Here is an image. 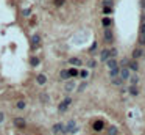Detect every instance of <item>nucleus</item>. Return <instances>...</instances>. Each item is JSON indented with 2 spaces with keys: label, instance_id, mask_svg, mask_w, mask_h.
<instances>
[{
  "label": "nucleus",
  "instance_id": "f257e3e1",
  "mask_svg": "<svg viewBox=\"0 0 145 135\" xmlns=\"http://www.w3.org/2000/svg\"><path fill=\"white\" fill-rule=\"evenodd\" d=\"M70 104H72V99H70V98H66V99H64L63 102L59 104V107H58L59 113H64V112H66L67 108H69V105H70Z\"/></svg>",
  "mask_w": 145,
  "mask_h": 135
},
{
  "label": "nucleus",
  "instance_id": "f03ea898",
  "mask_svg": "<svg viewBox=\"0 0 145 135\" xmlns=\"http://www.w3.org/2000/svg\"><path fill=\"white\" fill-rule=\"evenodd\" d=\"M31 49H37L39 47V44H41V35L39 33H34L33 36H31Z\"/></svg>",
  "mask_w": 145,
  "mask_h": 135
},
{
  "label": "nucleus",
  "instance_id": "7ed1b4c3",
  "mask_svg": "<svg viewBox=\"0 0 145 135\" xmlns=\"http://www.w3.org/2000/svg\"><path fill=\"white\" fill-rule=\"evenodd\" d=\"M13 124H14L16 127H19V129H24V127H27V121H25L24 118H20V116L14 118V120H13Z\"/></svg>",
  "mask_w": 145,
  "mask_h": 135
},
{
  "label": "nucleus",
  "instance_id": "20e7f679",
  "mask_svg": "<svg viewBox=\"0 0 145 135\" xmlns=\"http://www.w3.org/2000/svg\"><path fill=\"white\" fill-rule=\"evenodd\" d=\"M76 130V126H75V121H69L67 126L63 127V132L64 133H70V132H75Z\"/></svg>",
  "mask_w": 145,
  "mask_h": 135
},
{
  "label": "nucleus",
  "instance_id": "39448f33",
  "mask_svg": "<svg viewBox=\"0 0 145 135\" xmlns=\"http://www.w3.org/2000/svg\"><path fill=\"white\" fill-rule=\"evenodd\" d=\"M139 44L145 46V22H142L140 25V31H139Z\"/></svg>",
  "mask_w": 145,
  "mask_h": 135
},
{
  "label": "nucleus",
  "instance_id": "423d86ee",
  "mask_svg": "<svg viewBox=\"0 0 145 135\" xmlns=\"http://www.w3.org/2000/svg\"><path fill=\"white\" fill-rule=\"evenodd\" d=\"M103 36H105V41L106 43H112V39H114V35H112V31H111L109 27H105V33H103Z\"/></svg>",
  "mask_w": 145,
  "mask_h": 135
},
{
  "label": "nucleus",
  "instance_id": "0eeeda50",
  "mask_svg": "<svg viewBox=\"0 0 145 135\" xmlns=\"http://www.w3.org/2000/svg\"><path fill=\"white\" fill-rule=\"evenodd\" d=\"M119 75L122 77L123 80H127V79H130V71H128V68L127 66H123L122 69H120V72H119Z\"/></svg>",
  "mask_w": 145,
  "mask_h": 135
},
{
  "label": "nucleus",
  "instance_id": "6e6552de",
  "mask_svg": "<svg viewBox=\"0 0 145 135\" xmlns=\"http://www.w3.org/2000/svg\"><path fill=\"white\" fill-rule=\"evenodd\" d=\"M36 82H37L39 85H45V83H47V75H45V74H39V75L36 77Z\"/></svg>",
  "mask_w": 145,
  "mask_h": 135
},
{
  "label": "nucleus",
  "instance_id": "1a4fd4ad",
  "mask_svg": "<svg viewBox=\"0 0 145 135\" xmlns=\"http://www.w3.org/2000/svg\"><path fill=\"white\" fill-rule=\"evenodd\" d=\"M64 90H66L67 93L73 91V90H75V82H73V80H69V82H66V86H64Z\"/></svg>",
  "mask_w": 145,
  "mask_h": 135
},
{
  "label": "nucleus",
  "instance_id": "9d476101",
  "mask_svg": "<svg viewBox=\"0 0 145 135\" xmlns=\"http://www.w3.org/2000/svg\"><path fill=\"white\" fill-rule=\"evenodd\" d=\"M92 127H94V130H97V132H98V130H101L103 127H105V123L98 120V121H95V123L92 124Z\"/></svg>",
  "mask_w": 145,
  "mask_h": 135
},
{
  "label": "nucleus",
  "instance_id": "9b49d317",
  "mask_svg": "<svg viewBox=\"0 0 145 135\" xmlns=\"http://www.w3.org/2000/svg\"><path fill=\"white\" fill-rule=\"evenodd\" d=\"M63 127H64V126L61 124V123H56V124L52 127V132H53V133H59V132H63Z\"/></svg>",
  "mask_w": 145,
  "mask_h": 135
},
{
  "label": "nucleus",
  "instance_id": "f8f14e48",
  "mask_svg": "<svg viewBox=\"0 0 145 135\" xmlns=\"http://www.w3.org/2000/svg\"><path fill=\"white\" fill-rule=\"evenodd\" d=\"M108 58H109V50H108V49L101 50V53H100V60H101V61H106Z\"/></svg>",
  "mask_w": 145,
  "mask_h": 135
},
{
  "label": "nucleus",
  "instance_id": "ddd939ff",
  "mask_svg": "<svg viewBox=\"0 0 145 135\" xmlns=\"http://www.w3.org/2000/svg\"><path fill=\"white\" fill-rule=\"evenodd\" d=\"M69 63L72 66H81V60L76 58V57H72V58H69Z\"/></svg>",
  "mask_w": 145,
  "mask_h": 135
},
{
  "label": "nucleus",
  "instance_id": "4468645a",
  "mask_svg": "<svg viewBox=\"0 0 145 135\" xmlns=\"http://www.w3.org/2000/svg\"><path fill=\"white\" fill-rule=\"evenodd\" d=\"M106 65H108L109 69H112V68L117 66V61H115V58H108V60H106Z\"/></svg>",
  "mask_w": 145,
  "mask_h": 135
},
{
  "label": "nucleus",
  "instance_id": "2eb2a0df",
  "mask_svg": "<svg viewBox=\"0 0 145 135\" xmlns=\"http://www.w3.org/2000/svg\"><path fill=\"white\" fill-rule=\"evenodd\" d=\"M59 77H61V79H63V80H67V79H70V75H69V71H67V69H63V71L59 72Z\"/></svg>",
  "mask_w": 145,
  "mask_h": 135
},
{
  "label": "nucleus",
  "instance_id": "dca6fc26",
  "mask_svg": "<svg viewBox=\"0 0 145 135\" xmlns=\"http://www.w3.org/2000/svg\"><path fill=\"white\" fill-rule=\"evenodd\" d=\"M142 53H143V52H142V49H134V50H133V58H134V60L140 58Z\"/></svg>",
  "mask_w": 145,
  "mask_h": 135
},
{
  "label": "nucleus",
  "instance_id": "f3484780",
  "mask_svg": "<svg viewBox=\"0 0 145 135\" xmlns=\"http://www.w3.org/2000/svg\"><path fill=\"white\" fill-rule=\"evenodd\" d=\"M119 72H120V69H119V66H115V68H112V69H109V75H111V79H112V77H117V75H119Z\"/></svg>",
  "mask_w": 145,
  "mask_h": 135
},
{
  "label": "nucleus",
  "instance_id": "a211bd4d",
  "mask_svg": "<svg viewBox=\"0 0 145 135\" xmlns=\"http://www.w3.org/2000/svg\"><path fill=\"white\" fill-rule=\"evenodd\" d=\"M112 83H114V85H122V83H123V79H122L120 75H117V77H112Z\"/></svg>",
  "mask_w": 145,
  "mask_h": 135
},
{
  "label": "nucleus",
  "instance_id": "6ab92c4d",
  "mask_svg": "<svg viewBox=\"0 0 145 135\" xmlns=\"http://www.w3.org/2000/svg\"><path fill=\"white\" fill-rule=\"evenodd\" d=\"M101 25H103V27H111V19H109V17H103Z\"/></svg>",
  "mask_w": 145,
  "mask_h": 135
},
{
  "label": "nucleus",
  "instance_id": "aec40b11",
  "mask_svg": "<svg viewBox=\"0 0 145 135\" xmlns=\"http://www.w3.org/2000/svg\"><path fill=\"white\" fill-rule=\"evenodd\" d=\"M30 65L31 66H37L39 65V58H37V57H31V58H30Z\"/></svg>",
  "mask_w": 145,
  "mask_h": 135
},
{
  "label": "nucleus",
  "instance_id": "412c9836",
  "mask_svg": "<svg viewBox=\"0 0 145 135\" xmlns=\"http://www.w3.org/2000/svg\"><path fill=\"white\" fill-rule=\"evenodd\" d=\"M128 66H130L133 71H137V69H139V65H137V61H130V63H128Z\"/></svg>",
  "mask_w": 145,
  "mask_h": 135
},
{
  "label": "nucleus",
  "instance_id": "4be33fe9",
  "mask_svg": "<svg viewBox=\"0 0 145 135\" xmlns=\"http://www.w3.org/2000/svg\"><path fill=\"white\" fill-rule=\"evenodd\" d=\"M53 3H55V6H63L64 3H66V0H53Z\"/></svg>",
  "mask_w": 145,
  "mask_h": 135
},
{
  "label": "nucleus",
  "instance_id": "5701e85b",
  "mask_svg": "<svg viewBox=\"0 0 145 135\" xmlns=\"http://www.w3.org/2000/svg\"><path fill=\"white\" fill-rule=\"evenodd\" d=\"M130 82H131V85H137V82H139V77H137V75L130 77Z\"/></svg>",
  "mask_w": 145,
  "mask_h": 135
},
{
  "label": "nucleus",
  "instance_id": "b1692460",
  "mask_svg": "<svg viewBox=\"0 0 145 135\" xmlns=\"http://www.w3.org/2000/svg\"><path fill=\"white\" fill-rule=\"evenodd\" d=\"M130 93H131L133 96H137V94H139V91H137L136 85H131V88H130Z\"/></svg>",
  "mask_w": 145,
  "mask_h": 135
},
{
  "label": "nucleus",
  "instance_id": "393cba45",
  "mask_svg": "<svg viewBox=\"0 0 145 135\" xmlns=\"http://www.w3.org/2000/svg\"><path fill=\"white\" fill-rule=\"evenodd\" d=\"M108 133H109V135H117V133H119V130H117V127H114V126H112V127H109Z\"/></svg>",
  "mask_w": 145,
  "mask_h": 135
},
{
  "label": "nucleus",
  "instance_id": "a878e982",
  "mask_svg": "<svg viewBox=\"0 0 145 135\" xmlns=\"http://www.w3.org/2000/svg\"><path fill=\"white\" fill-rule=\"evenodd\" d=\"M69 75H70V77H76V75H78V71H76L75 68H72V69H69Z\"/></svg>",
  "mask_w": 145,
  "mask_h": 135
},
{
  "label": "nucleus",
  "instance_id": "bb28decb",
  "mask_svg": "<svg viewBox=\"0 0 145 135\" xmlns=\"http://www.w3.org/2000/svg\"><path fill=\"white\" fill-rule=\"evenodd\" d=\"M31 14V8H25L24 11H22V16H25V17H28Z\"/></svg>",
  "mask_w": 145,
  "mask_h": 135
},
{
  "label": "nucleus",
  "instance_id": "cd10ccee",
  "mask_svg": "<svg viewBox=\"0 0 145 135\" xmlns=\"http://www.w3.org/2000/svg\"><path fill=\"white\" fill-rule=\"evenodd\" d=\"M103 13H105V14L112 13V6H103Z\"/></svg>",
  "mask_w": 145,
  "mask_h": 135
},
{
  "label": "nucleus",
  "instance_id": "c85d7f7f",
  "mask_svg": "<svg viewBox=\"0 0 145 135\" xmlns=\"http://www.w3.org/2000/svg\"><path fill=\"white\" fill-rule=\"evenodd\" d=\"M115 55H117V49H111L109 50V58H115Z\"/></svg>",
  "mask_w": 145,
  "mask_h": 135
},
{
  "label": "nucleus",
  "instance_id": "c756f323",
  "mask_svg": "<svg viewBox=\"0 0 145 135\" xmlns=\"http://www.w3.org/2000/svg\"><path fill=\"white\" fill-rule=\"evenodd\" d=\"M78 75H80V77H83V79H86V77H88L89 74H88V71L83 69V71H80V72H78Z\"/></svg>",
  "mask_w": 145,
  "mask_h": 135
},
{
  "label": "nucleus",
  "instance_id": "7c9ffc66",
  "mask_svg": "<svg viewBox=\"0 0 145 135\" xmlns=\"http://www.w3.org/2000/svg\"><path fill=\"white\" fill-rule=\"evenodd\" d=\"M16 107H17V108H20V110H22V108H25V102H24V101H19V102L16 104Z\"/></svg>",
  "mask_w": 145,
  "mask_h": 135
},
{
  "label": "nucleus",
  "instance_id": "2f4dec72",
  "mask_svg": "<svg viewBox=\"0 0 145 135\" xmlns=\"http://www.w3.org/2000/svg\"><path fill=\"white\" fill-rule=\"evenodd\" d=\"M103 6H112V0H105V2H103Z\"/></svg>",
  "mask_w": 145,
  "mask_h": 135
},
{
  "label": "nucleus",
  "instance_id": "473e14b6",
  "mask_svg": "<svg viewBox=\"0 0 145 135\" xmlns=\"http://www.w3.org/2000/svg\"><path fill=\"white\" fill-rule=\"evenodd\" d=\"M41 101H44V102H47V101H49V96H47L45 93H44V94H41Z\"/></svg>",
  "mask_w": 145,
  "mask_h": 135
},
{
  "label": "nucleus",
  "instance_id": "72a5a7b5",
  "mask_svg": "<svg viewBox=\"0 0 145 135\" xmlns=\"http://www.w3.org/2000/svg\"><path fill=\"white\" fill-rule=\"evenodd\" d=\"M88 66H89V68H95V61H94V60H89V61H88Z\"/></svg>",
  "mask_w": 145,
  "mask_h": 135
},
{
  "label": "nucleus",
  "instance_id": "f704fd0d",
  "mask_svg": "<svg viewBox=\"0 0 145 135\" xmlns=\"http://www.w3.org/2000/svg\"><path fill=\"white\" fill-rule=\"evenodd\" d=\"M128 63H130V61H128L127 58H123V60H122V66H128Z\"/></svg>",
  "mask_w": 145,
  "mask_h": 135
},
{
  "label": "nucleus",
  "instance_id": "c9c22d12",
  "mask_svg": "<svg viewBox=\"0 0 145 135\" xmlns=\"http://www.w3.org/2000/svg\"><path fill=\"white\" fill-rule=\"evenodd\" d=\"M86 88V83H81L80 86H78V91H83V90H84Z\"/></svg>",
  "mask_w": 145,
  "mask_h": 135
},
{
  "label": "nucleus",
  "instance_id": "e433bc0d",
  "mask_svg": "<svg viewBox=\"0 0 145 135\" xmlns=\"http://www.w3.org/2000/svg\"><path fill=\"white\" fill-rule=\"evenodd\" d=\"M3 120H5V115L0 112V123H3Z\"/></svg>",
  "mask_w": 145,
  "mask_h": 135
},
{
  "label": "nucleus",
  "instance_id": "4c0bfd02",
  "mask_svg": "<svg viewBox=\"0 0 145 135\" xmlns=\"http://www.w3.org/2000/svg\"><path fill=\"white\" fill-rule=\"evenodd\" d=\"M142 8L145 10V0H142Z\"/></svg>",
  "mask_w": 145,
  "mask_h": 135
}]
</instances>
